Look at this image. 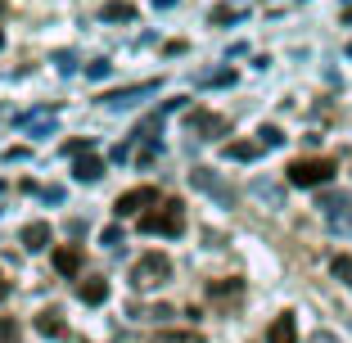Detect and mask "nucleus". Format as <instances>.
Here are the masks:
<instances>
[{
    "instance_id": "26",
    "label": "nucleus",
    "mask_w": 352,
    "mask_h": 343,
    "mask_svg": "<svg viewBox=\"0 0 352 343\" xmlns=\"http://www.w3.org/2000/svg\"><path fill=\"white\" fill-rule=\"evenodd\" d=\"M104 244H109V249H118V244H122V230L109 226V230H104Z\"/></svg>"
},
{
    "instance_id": "11",
    "label": "nucleus",
    "mask_w": 352,
    "mask_h": 343,
    "mask_svg": "<svg viewBox=\"0 0 352 343\" xmlns=\"http://www.w3.org/2000/svg\"><path fill=\"white\" fill-rule=\"evenodd\" d=\"M23 249H28V253L50 249V221H32V226L23 230Z\"/></svg>"
},
{
    "instance_id": "6",
    "label": "nucleus",
    "mask_w": 352,
    "mask_h": 343,
    "mask_svg": "<svg viewBox=\"0 0 352 343\" xmlns=\"http://www.w3.org/2000/svg\"><path fill=\"white\" fill-rule=\"evenodd\" d=\"M186 131H195L199 140H208V135H221V131H226V118H217V113H204V109H195V113L186 118Z\"/></svg>"
},
{
    "instance_id": "16",
    "label": "nucleus",
    "mask_w": 352,
    "mask_h": 343,
    "mask_svg": "<svg viewBox=\"0 0 352 343\" xmlns=\"http://www.w3.org/2000/svg\"><path fill=\"white\" fill-rule=\"evenodd\" d=\"M158 86H163V82H145V86H131V91H113V95H104V100H109V104H131V100H140V95H154L158 91Z\"/></svg>"
},
{
    "instance_id": "4",
    "label": "nucleus",
    "mask_w": 352,
    "mask_h": 343,
    "mask_svg": "<svg viewBox=\"0 0 352 343\" xmlns=\"http://www.w3.org/2000/svg\"><path fill=\"white\" fill-rule=\"evenodd\" d=\"M158 199H163V195H158L154 186H135V190H126V195L113 203V212H118V217H145Z\"/></svg>"
},
{
    "instance_id": "7",
    "label": "nucleus",
    "mask_w": 352,
    "mask_h": 343,
    "mask_svg": "<svg viewBox=\"0 0 352 343\" xmlns=\"http://www.w3.org/2000/svg\"><path fill=\"white\" fill-rule=\"evenodd\" d=\"M82 262H86V253L77 249V244H59V249H54V271H59V276H77Z\"/></svg>"
},
{
    "instance_id": "28",
    "label": "nucleus",
    "mask_w": 352,
    "mask_h": 343,
    "mask_svg": "<svg viewBox=\"0 0 352 343\" xmlns=\"http://www.w3.org/2000/svg\"><path fill=\"white\" fill-rule=\"evenodd\" d=\"M311 343H339V334H330V330H321V334H316V339H311Z\"/></svg>"
},
{
    "instance_id": "23",
    "label": "nucleus",
    "mask_w": 352,
    "mask_h": 343,
    "mask_svg": "<svg viewBox=\"0 0 352 343\" xmlns=\"http://www.w3.org/2000/svg\"><path fill=\"white\" fill-rule=\"evenodd\" d=\"M154 343H204V334H195V330H186V334H158Z\"/></svg>"
},
{
    "instance_id": "15",
    "label": "nucleus",
    "mask_w": 352,
    "mask_h": 343,
    "mask_svg": "<svg viewBox=\"0 0 352 343\" xmlns=\"http://www.w3.org/2000/svg\"><path fill=\"white\" fill-rule=\"evenodd\" d=\"M226 158L230 163H253V158H262V145L258 140H235V145H226Z\"/></svg>"
},
{
    "instance_id": "3",
    "label": "nucleus",
    "mask_w": 352,
    "mask_h": 343,
    "mask_svg": "<svg viewBox=\"0 0 352 343\" xmlns=\"http://www.w3.org/2000/svg\"><path fill=\"white\" fill-rule=\"evenodd\" d=\"M289 186H302V190H321L334 181V158H298V163H289Z\"/></svg>"
},
{
    "instance_id": "5",
    "label": "nucleus",
    "mask_w": 352,
    "mask_h": 343,
    "mask_svg": "<svg viewBox=\"0 0 352 343\" xmlns=\"http://www.w3.org/2000/svg\"><path fill=\"white\" fill-rule=\"evenodd\" d=\"M244 298V280L239 276H226V280H208V302L221 307V312H235V302Z\"/></svg>"
},
{
    "instance_id": "21",
    "label": "nucleus",
    "mask_w": 352,
    "mask_h": 343,
    "mask_svg": "<svg viewBox=\"0 0 352 343\" xmlns=\"http://www.w3.org/2000/svg\"><path fill=\"white\" fill-rule=\"evenodd\" d=\"M258 135H262V140H258V145H262V149H276V145H285V131H280V126H271V122H267V126H262V131H258Z\"/></svg>"
},
{
    "instance_id": "13",
    "label": "nucleus",
    "mask_w": 352,
    "mask_h": 343,
    "mask_svg": "<svg viewBox=\"0 0 352 343\" xmlns=\"http://www.w3.org/2000/svg\"><path fill=\"white\" fill-rule=\"evenodd\" d=\"M73 177H77V181H86V186H91V181H100V177H104V158L82 154V158L73 163Z\"/></svg>"
},
{
    "instance_id": "17",
    "label": "nucleus",
    "mask_w": 352,
    "mask_h": 343,
    "mask_svg": "<svg viewBox=\"0 0 352 343\" xmlns=\"http://www.w3.org/2000/svg\"><path fill=\"white\" fill-rule=\"evenodd\" d=\"M36 330H41L45 339H63V334H68V330H63V316L54 312V307H50V312H41V316H36Z\"/></svg>"
},
{
    "instance_id": "18",
    "label": "nucleus",
    "mask_w": 352,
    "mask_h": 343,
    "mask_svg": "<svg viewBox=\"0 0 352 343\" xmlns=\"http://www.w3.org/2000/svg\"><path fill=\"white\" fill-rule=\"evenodd\" d=\"M208 19H212V27H217V23H235V19H244V10H239V5H217V10L208 14Z\"/></svg>"
},
{
    "instance_id": "29",
    "label": "nucleus",
    "mask_w": 352,
    "mask_h": 343,
    "mask_svg": "<svg viewBox=\"0 0 352 343\" xmlns=\"http://www.w3.org/2000/svg\"><path fill=\"white\" fill-rule=\"evenodd\" d=\"M10 289H14V285H10V280H5V271H0V302L10 298Z\"/></svg>"
},
{
    "instance_id": "8",
    "label": "nucleus",
    "mask_w": 352,
    "mask_h": 343,
    "mask_svg": "<svg viewBox=\"0 0 352 343\" xmlns=\"http://www.w3.org/2000/svg\"><path fill=\"white\" fill-rule=\"evenodd\" d=\"M267 343H298V316H294V312L276 316L271 330H267Z\"/></svg>"
},
{
    "instance_id": "25",
    "label": "nucleus",
    "mask_w": 352,
    "mask_h": 343,
    "mask_svg": "<svg viewBox=\"0 0 352 343\" xmlns=\"http://www.w3.org/2000/svg\"><path fill=\"white\" fill-rule=\"evenodd\" d=\"M86 77H91V82H100V77H109V59H95L91 68H86Z\"/></svg>"
},
{
    "instance_id": "32",
    "label": "nucleus",
    "mask_w": 352,
    "mask_h": 343,
    "mask_svg": "<svg viewBox=\"0 0 352 343\" xmlns=\"http://www.w3.org/2000/svg\"><path fill=\"white\" fill-rule=\"evenodd\" d=\"M0 195H5V186H0Z\"/></svg>"
},
{
    "instance_id": "31",
    "label": "nucleus",
    "mask_w": 352,
    "mask_h": 343,
    "mask_svg": "<svg viewBox=\"0 0 352 343\" xmlns=\"http://www.w3.org/2000/svg\"><path fill=\"white\" fill-rule=\"evenodd\" d=\"M0 45H5V36H0Z\"/></svg>"
},
{
    "instance_id": "24",
    "label": "nucleus",
    "mask_w": 352,
    "mask_h": 343,
    "mask_svg": "<svg viewBox=\"0 0 352 343\" xmlns=\"http://www.w3.org/2000/svg\"><path fill=\"white\" fill-rule=\"evenodd\" d=\"M82 154H91V140H68L63 145V158H82Z\"/></svg>"
},
{
    "instance_id": "2",
    "label": "nucleus",
    "mask_w": 352,
    "mask_h": 343,
    "mask_svg": "<svg viewBox=\"0 0 352 343\" xmlns=\"http://www.w3.org/2000/svg\"><path fill=\"white\" fill-rule=\"evenodd\" d=\"M163 280H172V258L167 253H140V262L131 267V289H158Z\"/></svg>"
},
{
    "instance_id": "20",
    "label": "nucleus",
    "mask_w": 352,
    "mask_h": 343,
    "mask_svg": "<svg viewBox=\"0 0 352 343\" xmlns=\"http://www.w3.org/2000/svg\"><path fill=\"white\" fill-rule=\"evenodd\" d=\"M330 271H334V276H339V280L352 289V258H348V253H339V258L330 262Z\"/></svg>"
},
{
    "instance_id": "12",
    "label": "nucleus",
    "mask_w": 352,
    "mask_h": 343,
    "mask_svg": "<svg viewBox=\"0 0 352 343\" xmlns=\"http://www.w3.org/2000/svg\"><path fill=\"white\" fill-rule=\"evenodd\" d=\"M321 208H325V217H330L334 226H348V221H352V199L330 195V199H321Z\"/></svg>"
},
{
    "instance_id": "22",
    "label": "nucleus",
    "mask_w": 352,
    "mask_h": 343,
    "mask_svg": "<svg viewBox=\"0 0 352 343\" xmlns=\"http://www.w3.org/2000/svg\"><path fill=\"white\" fill-rule=\"evenodd\" d=\"M0 343H19V321L14 316H0Z\"/></svg>"
},
{
    "instance_id": "19",
    "label": "nucleus",
    "mask_w": 352,
    "mask_h": 343,
    "mask_svg": "<svg viewBox=\"0 0 352 343\" xmlns=\"http://www.w3.org/2000/svg\"><path fill=\"white\" fill-rule=\"evenodd\" d=\"M199 82H204V86H235V68H217V73H204Z\"/></svg>"
},
{
    "instance_id": "14",
    "label": "nucleus",
    "mask_w": 352,
    "mask_h": 343,
    "mask_svg": "<svg viewBox=\"0 0 352 343\" xmlns=\"http://www.w3.org/2000/svg\"><path fill=\"white\" fill-rule=\"evenodd\" d=\"M100 19L104 23H131L135 19V5H131V0H104Z\"/></svg>"
},
{
    "instance_id": "30",
    "label": "nucleus",
    "mask_w": 352,
    "mask_h": 343,
    "mask_svg": "<svg viewBox=\"0 0 352 343\" xmlns=\"http://www.w3.org/2000/svg\"><path fill=\"white\" fill-rule=\"evenodd\" d=\"M154 5H158V10H172V5H176V0H154Z\"/></svg>"
},
{
    "instance_id": "9",
    "label": "nucleus",
    "mask_w": 352,
    "mask_h": 343,
    "mask_svg": "<svg viewBox=\"0 0 352 343\" xmlns=\"http://www.w3.org/2000/svg\"><path fill=\"white\" fill-rule=\"evenodd\" d=\"M190 181H195V190H204V195H217L221 203H230V190L221 186L217 177H212V167H195V172H190Z\"/></svg>"
},
{
    "instance_id": "10",
    "label": "nucleus",
    "mask_w": 352,
    "mask_h": 343,
    "mask_svg": "<svg viewBox=\"0 0 352 343\" xmlns=\"http://www.w3.org/2000/svg\"><path fill=\"white\" fill-rule=\"evenodd\" d=\"M77 298H82L86 307H100V302H109V280H104V276L82 280V285H77Z\"/></svg>"
},
{
    "instance_id": "1",
    "label": "nucleus",
    "mask_w": 352,
    "mask_h": 343,
    "mask_svg": "<svg viewBox=\"0 0 352 343\" xmlns=\"http://www.w3.org/2000/svg\"><path fill=\"white\" fill-rule=\"evenodd\" d=\"M140 230H145V235H167V239H176L181 230H186V203H181V199H158L154 208L140 217Z\"/></svg>"
},
{
    "instance_id": "27",
    "label": "nucleus",
    "mask_w": 352,
    "mask_h": 343,
    "mask_svg": "<svg viewBox=\"0 0 352 343\" xmlns=\"http://www.w3.org/2000/svg\"><path fill=\"white\" fill-rule=\"evenodd\" d=\"M54 63H59L63 73H73V68H77V59H73V54H54Z\"/></svg>"
}]
</instances>
